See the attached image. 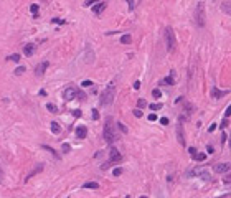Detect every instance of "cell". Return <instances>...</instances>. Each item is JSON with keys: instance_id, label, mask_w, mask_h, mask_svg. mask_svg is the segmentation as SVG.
<instances>
[{"instance_id": "15", "label": "cell", "mask_w": 231, "mask_h": 198, "mask_svg": "<svg viewBox=\"0 0 231 198\" xmlns=\"http://www.w3.org/2000/svg\"><path fill=\"white\" fill-rule=\"evenodd\" d=\"M83 188H91V190H98L99 188V183L98 182H86L83 185Z\"/></svg>"}, {"instance_id": "29", "label": "cell", "mask_w": 231, "mask_h": 198, "mask_svg": "<svg viewBox=\"0 0 231 198\" xmlns=\"http://www.w3.org/2000/svg\"><path fill=\"white\" fill-rule=\"evenodd\" d=\"M116 126H117V127H119V129H121V131H122V132H124V134H127V132H129V131H127V127L124 126L122 122H117V124H116Z\"/></svg>"}, {"instance_id": "34", "label": "cell", "mask_w": 231, "mask_h": 198, "mask_svg": "<svg viewBox=\"0 0 231 198\" xmlns=\"http://www.w3.org/2000/svg\"><path fill=\"white\" fill-rule=\"evenodd\" d=\"M53 23H56V25H65V20H61V18H53Z\"/></svg>"}, {"instance_id": "6", "label": "cell", "mask_w": 231, "mask_h": 198, "mask_svg": "<svg viewBox=\"0 0 231 198\" xmlns=\"http://www.w3.org/2000/svg\"><path fill=\"white\" fill-rule=\"evenodd\" d=\"M48 66H50V63H48V61H41L40 65L36 66V69H35V74L38 78H41L43 76V74H45V71H46V68H48Z\"/></svg>"}, {"instance_id": "55", "label": "cell", "mask_w": 231, "mask_h": 198, "mask_svg": "<svg viewBox=\"0 0 231 198\" xmlns=\"http://www.w3.org/2000/svg\"><path fill=\"white\" fill-rule=\"evenodd\" d=\"M66 198H69V197H66Z\"/></svg>"}, {"instance_id": "10", "label": "cell", "mask_w": 231, "mask_h": 198, "mask_svg": "<svg viewBox=\"0 0 231 198\" xmlns=\"http://www.w3.org/2000/svg\"><path fill=\"white\" fill-rule=\"evenodd\" d=\"M228 170H230V165H228V163H216L215 165L216 173H225V172H228Z\"/></svg>"}, {"instance_id": "17", "label": "cell", "mask_w": 231, "mask_h": 198, "mask_svg": "<svg viewBox=\"0 0 231 198\" xmlns=\"http://www.w3.org/2000/svg\"><path fill=\"white\" fill-rule=\"evenodd\" d=\"M30 10H31V13H33V18H36V17H38V10H40V5H38V3H31Z\"/></svg>"}, {"instance_id": "41", "label": "cell", "mask_w": 231, "mask_h": 198, "mask_svg": "<svg viewBox=\"0 0 231 198\" xmlns=\"http://www.w3.org/2000/svg\"><path fill=\"white\" fill-rule=\"evenodd\" d=\"M121 173H122V168H121V167H119V168H116V170H114V177H119Z\"/></svg>"}, {"instance_id": "19", "label": "cell", "mask_w": 231, "mask_h": 198, "mask_svg": "<svg viewBox=\"0 0 231 198\" xmlns=\"http://www.w3.org/2000/svg\"><path fill=\"white\" fill-rule=\"evenodd\" d=\"M94 61V53H91L89 48H86V63H92Z\"/></svg>"}, {"instance_id": "47", "label": "cell", "mask_w": 231, "mask_h": 198, "mask_svg": "<svg viewBox=\"0 0 231 198\" xmlns=\"http://www.w3.org/2000/svg\"><path fill=\"white\" fill-rule=\"evenodd\" d=\"M223 182H225L226 185H230V175H226V177L223 178Z\"/></svg>"}, {"instance_id": "46", "label": "cell", "mask_w": 231, "mask_h": 198, "mask_svg": "<svg viewBox=\"0 0 231 198\" xmlns=\"http://www.w3.org/2000/svg\"><path fill=\"white\" fill-rule=\"evenodd\" d=\"M206 152H208V154H213V152H215V149L211 147V145H208V147H206Z\"/></svg>"}, {"instance_id": "2", "label": "cell", "mask_w": 231, "mask_h": 198, "mask_svg": "<svg viewBox=\"0 0 231 198\" xmlns=\"http://www.w3.org/2000/svg\"><path fill=\"white\" fill-rule=\"evenodd\" d=\"M116 131H114V126H112V117H108L106 119V126H104V140L112 145L116 142Z\"/></svg>"}, {"instance_id": "44", "label": "cell", "mask_w": 231, "mask_h": 198, "mask_svg": "<svg viewBox=\"0 0 231 198\" xmlns=\"http://www.w3.org/2000/svg\"><path fill=\"white\" fill-rule=\"evenodd\" d=\"M230 112H231V107L228 106V107H226V112H225V116H226V119H228V117H230Z\"/></svg>"}, {"instance_id": "3", "label": "cell", "mask_w": 231, "mask_h": 198, "mask_svg": "<svg viewBox=\"0 0 231 198\" xmlns=\"http://www.w3.org/2000/svg\"><path fill=\"white\" fill-rule=\"evenodd\" d=\"M195 22L198 26H205L206 23V13H205V5L203 3H198L196 5V10H195Z\"/></svg>"}, {"instance_id": "20", "label": "cell", "mask_w": 231, "mask_h": 198, "mask_svg": "<svg viewBox=\"0 0 231 198\" xmlns=\"http://www.w3.org/2000/svg\"><path fill=\"white\" fill-rule=\"evenodd\" d=\"M160 84H169V86H172V84H175V79L172 76H167V78H164L162 79V83Z\"/></svg>"}, {"instance_id": "38", "label": "cell", "mask_w": 231, "mask_h": 198, "mask_svg": "<svg viewBox=\"0 0 231 198\" xmlns=\"http://www.w3.org/2000/svg\"><path fill=\"white\" fill-rule=\"evenodd\" d=\"M228 124H230V121H228V119L225 117V119H223V122H221V126H220V127H221V129H225V127H228Z\"/></svg>"}, {"instance_id": "14", "label": "cell", "mask_w": 231, "mask_h": 198, "mask_svg": "<svg viewBox=\"0 0 231 198\" xmlns=\"http://www.w3.org/2000/svg\"><path fill=\"white\" fill-rule=\"evenodd\" d=\"M104 10H106V3H103V2L92 5V12H94V13H101V12H104Z\"/></svg>"}, {"instance_id": "50", "label": "cell", "mask_w": 231, "mask_h": 198, "mask_svg": "<svg viewBox=\"0 0 231 198\" xmlns=\"http://www.w3.org/2000/svg\"><path fill=\"white\" fill-rule=\"evenodd\" d=\"M226 142V134H223V135H221V144H225Z\"/></svg>"}, {"instance_id": "28", "label": "cell", "mask_w": 231, "mask_h": 198, "mask_svg": "<svg viewBox=\"0 0 231 198\" xmlns=\"http://www.w3.org/2000/svg\"><path fill=\"white\" fill-rule=\"evenodd\" d=\"M76 97L78 99H81V101H84V97H86V94L83 91H79V89H76Z\"/></svg>"}, {"instance_id": "53", "label": "cell", "mask_w": 231, "mask_h": 198, "mask_svg": "<svg viewBox=\"0 0 231 198\" xmlns=\"http://www.w3.org/2000/svg\"><path fill=\"white\" fill-rule=\"evenodd\" d=\"M140 198H147V197H140Z\"/></svg>"}, {"instance_id": "27", "label": "cell", "mask_w": 231, "mask_h": 198, "mask_svg": "<svg viewBox=\"0 0 231 198\" xmlns=\"http://www.w3.org/2000/svg\"><path fill=\"white\" fill-rule=\"evenodd\" d=\"M23 71H25V66H18V68H17L13 73H15L17 76H20V74H23Z\"/></svg>"}, {"instance_id": "21", "label": "cell", "mask_w": 231, "mask_h": 198, "mask_svg": "<svg viewBox=\"0 0 231 198\" xmlns=\"http://www.w3.org/2000/svg\"><path fill=\"white\" fill-rule=\"evenodd\" d=\"M51 132L53 134H60L61 132V127H60L58 122H51Z\"/></svg>"}, {"instance_id": "42", "label": "cell", "mask_w": 231, "mask_h": 198, "mask_svg": "<svg viewBox=\"0 0 231 198\" xmlns=\"http://www.w3.org/2000/svg\"><path fill=\"white\" fill-rule=\"evenodd\" d=\"M160 124H162V126H167V124H169V119H167V117H162V119H160Z\"/></svg>"}, {"instance_id": "16", "label": "cell", "mask_w": 231, "mask_h": 198, "mask_svg": "<svg viewBox=\"0 0 231 198\" xmlns=\"http://www.w3.org/2000/svg\"><path fill=\"white\" fill-rule=\"evenodd\" d=\"M230 7H231V3H230V0H226L225 3H223V5H221V10L225 12L226 15H230V13H231V8H230Z\"/></svg>"}, {"instance_id": "35", "label": "cell", "mask_w": 231, "mask_h": 198, "mask_svg": "<svg viewBox=\"0 0 231 198\" xmlns=\"http://www.w3.org/2000/svg\"><path fill=\"white\" fill-rule=\"evenodd\" d=\"M71 112H73V116L74 117H81L83 116V112L79 111V109H74V111H71Z\"/></svg>"}, {"instance_id": "1", "label": "cell", "mask_w": 231, "mask_h": 198, "mask_svg": "<svg viewBox=\"0 0 231 198\" xmlns=\"http://www.w3.org/2000/svg\"><path fill=\"white\" fill-rule=\"evenodd\" d=\"M114 97H116V83L112 81L106 86V89L101 94V104L103 106H108V104H111L114 101Z\"/></svg>"}, {"instance_id": "39", "label": "cell", "mask_w": 231, "mask_h": 198, "mask_svg": "<svg viewBox=\"0 0 231 198\" xmlns=\"http://www.w3.org/2000/svg\"><path fill=\"white\" fill-rule=\"evenodd\" d=\"M188 152H190L191 157L195 158V155H196V149H195V147H190V149H188Z\"/></svg>"}, {"instance_id": "23", "label": "cell", "mask_w": 231, "mask_h": 198, "mask_svg": "<svg viewBox=\"0 0 231 198\" xmlns=\"http://www.w3.org/2000/svg\"><path fill=\"white\" fill-rule=\"evenodd\" d=\"M7 60H8V61H13V63H18V61H20V55H18V53H13V55H10Z\"/></svg>"}, {"instance_id": "33", "label": "cell", "mask_w": 231, "mask_h": 198, "mask_svg": "<svg viewBox=\"0 0 231 198\" xmlns=\"http://www.w3.org/2000/svg\"><path fill=\"white\" fill-rule=\"evenodd\" d=\"M91 116H92V119H94V121H99V112L96 111V109H92V114H91Z\"/></svg>"}, {"instance_id": "36", "label": "cell", "mask_w": 231, "mask_h": 198, "mask_svg": "<svg viewBox=\"0 0 231 198\" xmlns=\"http://www.w3.org/2000/svg\"><path fill=\"white\" fill-rule=\"evenodd\" d=\"M81 86H84V88H89V86H92V81L86 79V81H83V83H81Z\"/></svg>"}, {"instance_id": "37", "label": "cell", "mask_w": 231, "mask_h": 198, "mask_svg": "<svg viewBox=\"0 0 231 198\" xmlns=\"http://www.w3.org/2000/svg\"><path fill=\"white\" fill-rule=\"evenodd\" d=\"M61 149H63V152H69V149H71V145H69V144H63V145H61Z\"/></svg>"}, {"instance_id": "40", "label": "cell", "mask_w": 231, "mask_h": 198, "mask_svg": "<svg viewBox=\"0 0 231 198\" xmlns=\"http://www.w3.org/2000/svg\"><path fill=\"white\" fill-rule=\"evenodd\" d=\"M134 116L135 117H142V111H140V109H134Z\"/></svg>"}, {"instance_id": "18", "label": "cell", "mask_w": 231, "mask_h": 198, "mask_svg": "<svg viewBox=\"0 0 231 198\" xmlns=\"http://www.w3.org/2000/svg\"><path fill=\"white\" fill-rule=\"evenodd\" d=\"M130 41H132V36L129 35H122L121 36V43H122V45H129V43H130Z\"/></svg>"}, {"instance_id": "43", "label": "cell", "mask_w": 231, "mask_h": 198, "mask_svg": "<svg viewBox=\"0 0 231 198\" xmlns=\"http://www.w3.org/2000/svg\"><path fill=\"white\" fill-rule=\"evenodd\" d=\"M149 121H150V122L157 121V114H150V116H149Z\"/></svg>"}, {"instance_id": "54", "label": "cell", "mask_w": 231, "mask_h": 198, "mask_svg": "<svg viewBox=\"0 0 231 198\" xmlns=\"http://www.w3.org/2000/svg\"><path fill=\"white\" fill-rule=\"evenodd\" d=\"M126 198H130V197H129V195H127V197H126Z\"/></svg>"}, {"instance_id": "32", "label": "cell", "mask_w": 231, "mask_h": 198, "mask_svg": "<svg viewBox=\"0 0 231 198\" xmlns=\"http://www.w3.org/2000/svg\"><path fill=\"white\" fill-rule=\"evenodd\" d=\"M137 106H139V109H142V107L147 106V102H145L144 99H139V101H137Z\"/></svg>"}, {"instance_id": "11", "label": "cell", "mask_w": 231, "mask_h": 198, "mask_svg": "<svg viewBox=\"0 0 231 198\" xmlns=\"http://www.w3.org/2000/svg\"><path fill=\"white\" fill-rule=\"evenodd\" d=\"M23 53H25L26 56H31L35 53V45H33V43H26V45L23 46Z\"/></svg>"}, {"instance_id": "4", "label": "cell", "mask_w": 231, "mask_h": 198, "mask_svg": "<svg viewBox=\"0 0 231 198\" xmlns=\"http://www.w3.org/2000/svg\"><path fill=\"white\" fill-rule=\"evenodd\" d=\"M165 40H167V51H175V46H177V40H175V33L173 30L170 28V26H167L165 28Z\"/></svg>"}, {"instance_id": "31", "label": "cell", "mask_w": 231, "mask_h": 198, "mask_svg": "<svg viewBox=\"0 0 231 198\" xmlns=\"http://www.w3.org/2000/svg\"><path fill=\"white\" fill-rule=\"evenodd\" d=\"M152 96H154L155 99H159V97L162 96V92H160V89H154V91H152Z\"/></svg>"}, {"instance_id": "25", "label": "cell", "mask_w": 231, "mask_h": 198, "mask_svg": "<svg viewBox=\"0 0 231 198\" xmlns=\"http://www.w3.org/2000/svg\"><path fill=\"white\" fill-rule=\"evenodd\" d=\"M41 149H45V150H48V152H50V154H53V155H55V157H56V158H60V155H58V154L55 152V149L48 147V145H41Z\"/></svg>"}, {"instance_id": "24", "label": "cell", "mask_w": 231, "mask_h": 198, "mask_svg": "<svg viewBox=\"0 0 231 198\" xmlns=\"http://www.w3.org/2000/svg\"><path fill=\"white\" fill-rule=\"evenodd\" d=\"M185 112H187V116H191V114H193V106H191L190 102L185 104Z\"/></svg>"}, {"instance_id": "5", "label": "cell", "mask_w": 231, "mask_h": 198, "mask_svg": "<svg viewBox=\"0 0 231 198\" xmlns=\"http://www.w3.org/2000/svg\"><path fill=\"white\" fill-rule=\"evenodd\" d=\"M121 158H122V155L119 154L117 149H116V147L111 149V152H109V160H108V162L112 165V163H119V162H121Z\"/></svg>"}, {"instance_id": "22", "label": "cell", "mask_w": 231, "mask_h": 198, "mask_svg": "<svg viewBox=\"0 0 231 198\" xmlns=\"http://www.w3.org/2000/svg\"><path fill=\"white\" fill-rule=\"evenodd\" d=\"M46 109H48L50 112H53V114H58V107L55 106V104H51V102H48V104H46Z\"/></svg>"}, {"instance_id": "52", "label": "cell", "mask_w": 231, "mask_h": 198, "mask_svg": "<svg viewBox=\"0 0 231 198\" xmlns=\"http://www.w3.org/2000/svg\"><path fill=\"white\" fill-rule=\"evenodd\" d=\"M2 180H3V170L0 168V183H2Z\"/></svg>"}, {"instance_id": "45", "label": "cell", "mask_w": 231, "mask_h": 198, "mask_svg": "<svg viewBox=\"0 0 231 198\" xmlns=\"http://www.w3.org/2000/svg\"><path fill=\"white\" fill-rule=\"evenodd\" d=\"M134 89H140V81H135V83H134Z\"/></svg>"}, {"instance_id": "51", "label": "cell", "mask_w": 231, "mask_h": 198, "mask_svg": "<svg viewBox=\"0 0 231 198\" xmlns=\"http://www.w3.org/2000/svg\"><path fill=\"white\" fill-rule=\"evenodd\" d=\"M94 2H98V0H86V5H91V3H94Z\"/></svg>"}, {"instance_id": "26", "label": "cell", "mask_w": 231, "mask_h": 198, "mask_svg": "<svg viewBox=\"0 0 231 198\" xmlns=\"http://www.w3.org/2000/svg\"><path fill=\"white\" fill-rule=\"evenodd\" d=\"M149 107H150V111H159V109H162V104H160V102H159V104L154 102V104H150Z\"/></svg>"}, {"instance_id": "12", "label": "cell", "mask_w": 231, "mask_h": 198, "mask_svg": "<svg viewBox=\"0 0 231 198\" xmlns=\"http://www.w3.org/2000/svg\"><path fill=\"white\" fill-rule=\"evenodd\" d=\"M41 170H43V165H36V167L33 168V170H31V172H30V173H28V175L25 177V182H28V180H30L31 177H35L36 173H40Z\"/></svg>"}, {"instance_id": "8", "label": "cell", "mask_w": 231, "mask_h": 198, "mask_svg": "<svg viewBox=\"0 0 231 198\" xmlns=\"http://www.w3.org/2000/svg\"><path fill=\"white\" fill-rule=\"evenodd\" d=\"M63 96H65V101H73V99H76V89L74 88H68Z\"/></svg>"}, {"instance_id": "9", "label": "cell", "mask_w": 231, "mask_h": 198, "mask_svg": "<svg viewBox=\"0 0 231 198\" xmlns=\"http://www.w3.org/2000/svg\"><path fill=\"white\" fill-rule=\"evenodd\" d=\"M225 94H228V89H226V91H220L216 86L211 88V97H213V99H218V97L225 96Z\"/></svg>"}, {"instance_id": "48", "label": "cell", "mask_w": 231, "mask_h": 198, "mask_svg": "<svg viewBox=\"0 0 231 198\" xmlns=\"http://www.w3.org/2000/svg\"><path fill=\"white\" fill-rule=\"evenodd\" d=\"M126 2L129 3V7H130V10H132V8H134V0H126Z\"/></svg>"}, {"instance_id": "49", "label": "cell", "mask_w": 231, "mask_h": 198, "mask_svg": "<svg viewBox=\"0 0 231 198\" xmlns=\"http://www.w3.org/2000/svg\"><path fill=\"white\" fill-rule=\"evenodd\" d=\"M215 129H216V124H211V126H210V129H208V131H210V132H213V131H215Z\"/></svg>"}, {"instance_id": "30", "label": "cell", "mask_w": 231, "mask_h": 198, "mask_svg": "<svg viewBox=\"0 0 231 198\" xmlns=\"http://www.w3.org/2000/svg\"><path fill=\"white\" fill-rule=\"evenodd\" d=\"M205 158H206L205 154H196V155H195V160H200V162H203Z\"/></svg>"}, {"instance_id": "7", "label": "cell", "mask_w": 231, "mask_h": 198, "mask_svg": "<svg viewBox=\"0 0 231 198\" xmlns=\"http://www.w3.org/2000/svg\"><path fill=\"white\" fill-rule=\"evenodd\" d=\"M177 139L182 145H185V134H183V126H182V121H178L177 124Z\"/></svg>"}, {"instance_id": "13", "label": "cell", "mask_w": 231, "mask_h": 198, "mask_svg": "<svg viewBox=\"0 0 231 198\" xmlns=\"http://www.w3.org/2000/svg\"><path fill=\"white\" fill-rule=\"evenodd\" d=\"M76 135H78V139H86V135H87V129L84 126H79L76 129Z\"/></svg>"}]
</instances>
